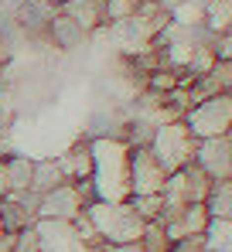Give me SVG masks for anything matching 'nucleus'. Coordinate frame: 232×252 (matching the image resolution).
Wrapping results in <instances>:
<instances>
[{
  "label": "nucleus",
  "mask_w": 232,
  "mask_h": 252,
  "mask_svg": "<svg viewBox=\"0 0 232 252\" xmlns=\"http://www.w3.org/2000/svg\"><path fill=\"white\" fill-rule=\"evenodd\" d=\"M92 150V191L96 201H130V154L133 147L119 136L89 140Z\"/></svg>",
  "instance_id": "1"
},
{
  "label": "nucleus",
  "mask_w": 232,
  "mask_h": 252,
  "mask_svg": "<svg viewBox=\"0 0 232 252\" xmlns=\"http://www.w3.org/2000/svg\"><path fill=\"white\" fill-rule=\"evenodd\" d=\"M85 218L92 221V228H96V235H99V242H140V235H144V218L133 211L130 201H92V205H85Z\"/></svg>",
  "instance_id": "2"
},
{
  "label": "nucleus",
  "mask_w": 232,
  "mask_h": 252,
  "mask_svg": "<svg viewBox=\"0 0 232 252\" xmlns=\"http://www.w3.org/2000/svg\"><path fill=\"white\" fill-rule=\"evenodd\" d=\"M151 150L160 160V167L167 170V174H174V170H185L188 164H194L198 140L192 136V129L185 126V120H167V123H160L154 129Z\"/></svg>",
  "instance_id": "3"
},
{
  "label": "nucleus",
  "mask_w": 232,
  "mask_h": 252,
  "mask_svg": "<svg viewBox=\"0 0 232 252\" xmlns=\"http://www.w3.org/2000/svg\"><path fill=\"white\" fill-rule=\"evenodd\" d=\"M185 126L192 129L194 140H208V136H226L232 129V95L219 92L212 99L194 102L185 113Z\"/></svg>",
  "instance_id": "4"
},
{
  "label": "nucleus",
  "mask_w": 232,
  "mask_h": 252,
  "mask_svg": "<svg viewBox=\"0 0 232 252\" xmlns=\"http://www.w3.org/2000/svg\"><path fill=\"white\" fill-rule=\"evenodd\" d=\"M167 170L160 167L151 147H133L130 154V198L133 194H160Z\"/></svg>",
  "instance_id": "5"
},
{
  "label": "nucleus",
  "mask_w": 232,
  "mask_h": 252,
  "mask_svg": "<svg viewBox=\"0 0 232 252\" xmlns=\"http://www.w3.org/2000/svg\"><path fill=\"white\" fill-rule=\"evenodd\" d=\"M35 228H38V239H41V252H92V246L76 232L72 221L38 218Z\"/></svg>",
  "instance_id": "6"
},
{
  "label": "nucleus",
  "mask_w": 232,
  "mask_h": 252,
  "mask_svg": "<svg viewBox=\"0 0 232 252\" xmlns=\"http://www.w3.org/2000/svg\"><path fill=\"white\" fill-rule=\"evenodd\" d=\"M85 211V198L78 191V184H58L55 191L38 198V218H58V221H76Z\"/></svg>",
  "instance_id": "7"
},
{
  "label": "nucleus",
  "mask_w": 232,
  "mask_h": 252,
  "mask_svg": "<svg viewBox=\"0 0 232 252\" xmlns=\"http://www.w3.org/2000/svg\"><path fill=\"white\" fill-rule=\"evenodd\" d=\"M194 164L205 170L212 181H229L232 177V140L229 136H208V140H198Z\"/></svg>",
  "instance_id": "8"
},
{
  "label": "nucleus",
  "mask_w": 232,
  "mask_h": 252,
  "mask_svg": "<svg viewBox=\"0 0 232 252\" xmlns=\"http://www.w3.org/2000/svg\"><path fill=\"white\" fill-rule=\"evenodd\" d=\"M160 225H164V232H167L171 242H181V239H198V235H205L208 225H212V215L198 201V205H188V208L160 218Z\"/></svg>",
  "instance_id": "9"
},
{
  "label": "nucleus",
  "mask_w": 232,
  "mask_h": 252,
  "mask_svg": "<svg viewBox=\"0 0 232 252\" xmlns=\"http://www.w3.org/2000/svg\"><path fill=\"white\" fill-rule=\"evenodd\" d=\"M38 198L41 194H35V191H24V194H7L0 201V225L7 235L31 228L38 221Z\"/></svg>",
  "instance_id": "10"
},
{
  "label": "nucleus",
  "mask_w": 232,
  "mask_h": 252,
  "mask_svg": "<svg viewBox=\"0 0 232 252\" xmlns=\"http://www.w3.org/2000/svg\"><path fill=\"white\" fill-rule=\"evenodd\" d=\"M58 10L65 17H72L89 38L106 28V0H65Z\"/></svg>",
  "instance_id": "11"
},
{
  "label": "nucleus",
  "mask_w": 232,
  "mask_h": 252,
  "mask_svg": "<svg viewBox=\"0 0 232 252\" xmlns=\"http://www.w3.org/2000/svg\"><path fill=\"white\" fill-rule=\"evenodd\" d=\"M48 44H55L58 51H78L82 44L89 41V34L78 28L72 17H65L62 10L51 17V24H48V38H44Z\"/></svg>",
  "instance_id": "12"
},
{
  "label": "nucleus",
  "mask_w": 232,
  "mask_h": 252,
  "mask_svg": "<svg viewBox=\"0 0 232 252\" xmlns=\"http://www.w3.org/2000/svg\"><path fill=\"white\" fill-rule=\"evenodd\" d=\"M58 164H62L65 177L72 184L92 181V150H89V140H78L76 147H69L65 154H58Z\"/></svg>",
  "instance_id": "13"
},
{
  "label": "nucleus",
  "mask_w": 232,
  "mask_h": 252,
  "mask_svg": "<svg viewBox=\"0 0 232 252\" xmlns=\"http://www.w3.org/2000/svg\"><path fill=\"white\" fill-rule=\"evenodd\" d=\"M3 170H7V188H10V194L31 191V181H35V157H28V154H7V157H3Z\"/></svg>",
  "instance_id": "14"
},
{
  "label": "nucleus",
  "mask_w": 232,
  "mask_h": 252,
  "mask_svg": "<svg viewBox=\"0 0 232 252\" xmlns=\"http://www.w3.org/2000/svg\"><path fill=\"white\" fill-rule=\"evenodd\" d=\"M58 184H69V177H65V170L58 164V157H41V160H35L31 191H35V194H48V191H55Z\"/></svg>",
  "instance_id": "15"
},
{
  "label": "nucleus",
  "mask_w": 232,
  "mask_h": 252,
  "mask_svg": "<svg viewBox=\"0 0 232 252\" xmlns=\"http://www.w3.org/2000/svg\"><path fill=\"white\" fill-rule=\"evenodd\" d=\"M205 208L212 215V221H232V177L212 181V188L205 194Z\"/></svg>",
  "instance_id": "16"
},
{
  "label": "nucleus",
  "mask_w": 232,
  "mask_h": 252,
  "mask_svg": "<svg viewBox=\"0 0 232 252\" xmlns=\"http://www.w3.org/2000/svg\"><path fill=\"white\" fill-rule=\"evenodd\" d=\"M205 28L212 34H222L232 28V0H208L205 3Z\"/></svg>",
  "instance_id": "17"
},
{
  "label": "nucleus",
  "mask_w": 232,
  "mask_h": 252,
  "mask_svg": "<svg viewBox=\"0 0 232 252\" xmlns=\"http://www.w3.org/2000/svg\"><path fill=\"white\" fill-rule=\"evenodd\" d=\"M140 246L144 252H171V239H167V232H164V225L160 221H147L144 225V235H140Z\"/></svg>",
  "instance_id": "18"
},
{
  "label": "nucleus",
  "mask_w": 232,
  "mask_h": 252,
  "mask_svg": "<svg viewBox=\"0 0 232 252\" xmlns=\"http://www.w3.org/2000/svg\"><path fill=\"white\" fill-rule=\"evenodd\" d=\"M130 205H133V211H137L144 221H157V218L164 215V198H160V194H133Z\"/></svg>",
  "instance_id": "19"
},
{
  "label": "nucleus",
  "mask_w": 232,
  "mask_h": 252,
  "mask_svg": "<svg viewBox=\"0 0 232 252\" xmlns=\"http://www.w3.org/2000/svg\"><path fill=\"white\" fill-rule=\"evenodd\" d=\"M140 7H144V0H106V28L133 17Z\"/></svg>",
  "instance_id": "20"
},
{
  "label": "nucleus",
  "mask_w": 232,
  "mask_h": 252,
  "mask_svg": "<svg viewBox=\"0 0 232 252\" xmlns=\"http://www.w3.org/2000/svg\"><path fill=\"white\" fill-rule=\"evenodd\" d=\"M14 252H41V239H38V228H21L14 232Z\"/></svg>",
  "instance_id": "21"
},
{
  "label": "nucleus",
  "mask_w": 232,
  "mask_h": 252,
  "mask_svg": "<svg viewBox=\"0 0 232 252\" xmlns=\"http://www.w3.org/2000/svg\"><path fill=\"white\" fill-rule=\"evenodd\" d=\"M212 51H215V58H232V28H229V31H222V34H215Z\"/></svg>",
  "instance_id": "22"
},
{
  "label": "nucleus",
  "mask_w": 232,
  "mask_h": 252,
  "mask_svg": "<svg viewBox=\"0 0 232 252\" xmlns=\"http://www.w3.org/2000/svg\"><path fill=\"white\" fill-rule=\"evenodd\" d=\"M171 252H208V246H205V235H198V239H181V242H174Z\"/></svg>",
  "instance_id": "23"
},
{
  "label": "nucleus",
  "mask_w": 232,
  "mask_h": 252,
  "mask_svg": "<svg viewBox=\"0 0 232 252\" xmlns=\"http://www.w3.org/2000/svg\"><path fill=\"white\" fill-rule=\"evenodd\" d=\"M10 58H14V44H10L7 38H3V34H0V72H7Z\"/></svg>",
  "instance_id": "24"
},
{
  "label": "nucleus",
  "mask_w": 232,
  "mask_h": 252,
  "mask_svg": "<svg viewBox=\"0 0 232 252\" xmlns=\"http://www.w3.org/2000/svg\"><path fill=\"white\" fill-rule=\"evenodd\" d=\"M10 194V188H7V170H3V160H0V201Z\"/></svg>",
  "instance_id": "25"
},
{
  "label": "nucleus",
  "mask_w": 232,
  "mask_h": 252,
  "mask_svg": "<svg viewBox=\"0 0 232 252\" xmlns=\"http://www.w3.org/2000/svg\"><path fill=\"white\" fill-rule=\"evenodd\" d=\"M0 252H14V235H0Z\"/></svg>",
  "instance_id": "26"
},
{
  "label": "nucleus",
  "mask_w": 232,
  "mask_h": 252,
  "mask_svg": "<svg viewBox=\"0 0 232 252\" xmlns=\"http://www.w3.org/2000/svg\"><path fill=\"white\" fill-rule=\"evenodd\" d=\"M51 3H55V7H62V3H65V0H51Z\"/></svg>",
  "instance_id": "27"
},
{
  "label": "nucleus",
  "mask_w": 232,
  "mask_h": 252,
  "mask_svg": "<svg viewBox=\"0 0 232 252\" xmlns=\"http://www.w3.org/2000/svg\"><path fill=\"white\" fill-rule=\"evenodd\" d=\"M0 129H3V109H0Z\"/></svg>",
  "instance_id": "28"
},
{
  "label": "nucleus",
  "mask_w": 232,
  "mask_h": 252,
  "mask_svg": "<svg viewBox=\"0 0 232 252\" xmlns=\"http://www.w3.org/2000/svg\"><path fill=\"white\" fill-rule=\"evenodd\" d=\"M0 235H3V225H0Z\"/></svg>",
  "instance_id": "29"
}]
</instances>
